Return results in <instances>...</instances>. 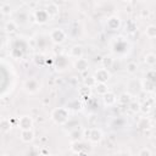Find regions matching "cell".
<instances>
[{"mask_svg": "<svg viewBox=\"0 0 156 156\" xmlns=\"http://www.w3.org/2000/svg\"><path fill=\"white\" fill-rule=\"evenodd\" d=\"M129 110L132 111V112H139V106H140V104L139 102H136V101H130L129 102Z\"/></svg>", "mask_w": 156, "mask_h": 156, "instance_id": "cell-30", "label": "cell"}, {"mask_svg": "<svg viewBox=\"0 0 156 156\" xmlns=\"http://www.w3.org/2000/svg\"><path fill=\"white\" fill-rule=\"evenodd\" d=\"M95 84H96V80H95L94 77H87V78H84V85L87 88H94Z\"/></svg>", "mask_w": 156, "mask_h": 156, "instance_id": "cell-26", "label": "cell"}, {"mask_svg": "<svg viewBox=\"0 0 156 156\" xmlns=\"http://www.w3.org/2000/svg\"><path fill=\"white\" fill-rule=\"evenodd\" d=\"M74 67H76V69H77L78 72H85V71H88V68H89V62H88V60L80 57V58H77V60H76Z\"/></svg>", "mask_w": 156, "mask_h": 156, "instance_id": "cell-11", "label": "cell"}, {"mask_svg": "<svg viewBox=\"0 0 156 156\" xmlns=\"http://www.w3.org/2000/svg\"><path fill=\"white\" fill-rule=\"evenodd\" d=\"M0 10H1V12H2L4 15H10V13L12 12V7H11V5L7 4V2L2 4L1 7H0Z\"/></svg>", "mask_w": 156, "mask_h": 156, "instance_id": "cell-27", "label": "cell"}, {"mask_svg": "<svg viewBox=\"0 0 156 156\" xmlns=\"http://www.w3.org/2000/svg\"><path fill=\"white\" fill-rule=\"evenodd\" d=\"M45 11L49 16V18H55L56 16H58L60 13V7L56 2H49L45 7Z\"/></svg>", "mask_w": 156, "mask_h": 156, "instance_id": "cell-7", "label": "cell"}, {"mask_svg": "<svg viewBox=\"0 0 156 156\" xmlns=\"http://www.w3.org/2000/svg\"><path fill=\"white\" fill-rule=\"evenodd\" d=\"M11 122L7 118H2L0 119V132L2 133H9L11 130Z\"/></svg>", "mask_w": 156, "mask_h": 156, "instance_id": "cell-19", "label": "cell"}, {"mask_svg": "<svg viewBox=\"0 0 156 156\" xmlns=\"http://www.w3.org/2000/svg\"><path fill=\"white\" fill-rule=\"evenodd\" d=\"M140 16L143 18H147L150 16V11L147 9H143V10H140Z\"/></svg>", "mask_w": 156, "mask_h": 156, "instance_id": "cell-33", "label": "cell"}, {"mask_svg": "<svg viewBox=\"0 0 156 156\" xmlns=\"http://www.w3.org/2000/svg\"><path fill=\"white\" fill-rule=\"evenodd\" d=\"M150 111H151V104H149V102H144V104H140V106H139V112H141V113H144V115H147V113H150Z\"/></svg>", "mask_w": 156, "mask_h": 156, "instance_id": "cell-24", "label": "cell"}, {"mask_svg": "<svg viewBox=\"0 0 156 156\" xmlns=\"http://www.w3.org/2000/svg\"><path fill=\"white\" fill-rule=\"evenodd\" d=\"M71 150H72L73 152L80 154V152L83 151V144L79 143V141H73V143H72V146H71Z\"/></svg>", "mask_w": 156, "mask_h": 156, "instance_id": "cell-25", "label": "cell"}, {"mask_svg": "<svg viewBox=\"0 0 156 156\" xmlns=\"http://www.w3.org/2000/svg\"><path fill=\"white\" fill-rule=\"evenodd\" d=\"M155 77H156V72H155V69H150V71H147V72H146L145 79L155 83Z\"/></svg>", "mask_w": 156, "mask_h": 156, "instance_id": "cell-28", "label": "cell"}, {"mask_svg": "<svg viewBox=\"0 0 156 156\" xmlns=\"http://www.w3.org/2000/svg\"><path fill=\"white\" fill-rule=\"evenodd\" d=\"M113 61H115V58H113L112 56H110V55L102 57V60H101L102 66H104V68H106V69H110V68L113 67Z\"/></svg>", "mask_w": 156, "mask_h": 156, "instance_id": "cell-21", "label": "cell"}, {"mask_svg": "<svg viewBox=\"0 0 156 156\" xmlns=\"http://www.w3.org/2000/svg\"><path fill=\"white\" fill-rule=\"evenodd\" d=\"M18 127L21 130H29L33 127V119L30 116H22L18 119Z\"/></svg>", "mask_w": 156, "mask_h": 156, "instance_id": "cell-6", "label": "cell"}, {"mask_svg": "<svg viewBox=\"0 0 156 156\" xmlns=\"http://www.w3.org/2000/svg\"><path fill=\"white\" fill-rule=\"evenodd\" d=\"M126 69H127V72H128L129 74H134V73H136V71H138V63L134 62V61H130V62L127 63Z\"/></svg>", "mask_w": 156, "mask_h": 156, "instance_id": "cell-23", "label": "cell"}, {"mask_svg": "<svg viewBox=\"0 0 156 156\" xmlns=\"http://www.w3.org/2000/svg\"><path fill=\"white\" fill-rule=\"evenodd\" d=\"M0 46H1V39H0Z\"/></svg>", "mask_w": 156, "mask_h": 156, "instance_id": "cell-39", "label": "cell"}, {"mask_svg": "<svg viewBox=\"0 0 156 156\" xmlns=\"http://www.w3.org/2000/svg\"><path fill=\"white\" fill-rule=\"evenodd\" d=\"M80 135H82V133H80L78 129H76V130H73V132L71 133V138H72L73 141H78L79 138H80Z\"/></svg>", "mask_w": 156, "mask_h": 156, "instance_id": "cell-32", "label": "cell"}, {"mask_svg": "<svg viewBox=\"0 0 156 156\" xmlns=\"http://www.w3.org/2000/svg\"><path fill=\"white\" fill-rule=\"evenodd\" d=\"M50 39H51V41L54 43V44H56V45H60V44H62L65 40H66V38H67V34H66V32L63 30V29H61V28H52L51 30H50Z\"/></svg>", "mask_w": 156, "mask_h": 156, "instance_id": "cell-2", "label": "cell"}, {"mask_svg": "<svg viewBox=\"0 0 156 156\" xmlns=\"http://www.w3.org/2000/svg\"><path fill=\"white\" fill-rule=\"evenodd\" d=\"M20 136H21V140L23 143H30L34 139V133H33L32 129H29V130H21Z\"/></svg>", "mask_w": 156, "mask_h": 156, "instance_id": "cell-14", "label": "cell"}, {"mask_svg": "<svg viewBox=\"0 0 156 156\" xmlns=\"http://www.w3.org/2000/svg\"><path fill=\"white\" fill-rule=\"evenodd\" d=\"M80 95H85V96H89V88L82 89V90H80Z\"/></svg>", "mask_w": 156, "mask_h": 156, "instance_id": "cell-34", "label": "cell"}, {"mask_svg": "<svg viewBox=\"0 0 156 156\" xmlns=\"http://www.w3.org/2000/svg\"><path fill=\"white\" fill-rule=\"evenodd\" d=\"M41 154H44V155H48V150H46V149H43V150H41Z\"/></svg>", "mask_w": 156, "mask_h": 156, "instance_id": "cell-37", "label": "cell"}, {"mask_svg": "<svg viewBox=\"0 0 156 156\" xmlns=\"http://www.w3.org/2000/svg\"><path fill=\"white\" fill-rule=\"evenodd\" d=\"M102 101H104L105 106H113L116 104V101H117V98H116L115 93L108 90L105 95H102Z\"/></svg>", "mask_w": 156, "mask_h": 156, "instance_id": "cell-10", "label": "cell"}, {"mask_svg": "<svg viewBox=\"0 0 156 156\" xmlns=\"http://www.w3.org/2000/svg\"><path fill=\"white\" fill-rule=\"evenodd\" d=\"M136 126L139 129H143V130H147L151 128L152 123H151V119L149 117H140L136 122Z\"/></svg>", "mask_w": 156, "mask_h": 156, "instance_id": "cell-12", "label": "cell"}, {"mask_svg": "<svg viewBox=\"0 0 156 156\" xmlns=\"http://www.w3.org/2000/svg\"><path fill=\"white\" fill-rule=\"evenodd\" d=\"M1 156H7V155H1Z\"/></svg>", "mask_w": 156, "mask_h": 156, "instance_id": "cell-40", "label": "cell"}, {"mask_svg": "<svg viewBox=\"0 0 156 156\" xmlns=\"http://www.w3.org/2000/svg\"><path fill=\"white\" fill-rule=\"evenodd\" d=\"M89 134H90V128H85V129L83 130V135H84L85 138H89Z\"/></svg>", "mask_w": 156, "mask_h": 156, "instance_id": "cell-35", "label": "cell"}, {"mask_svg": "<svg viewBox=\"0 0 156 156\" xmlns=\"http://www.w3.org/2000/svg\"><path fill=\"white\" fill-rule=\"evenodd\" d=\"M71 156H82V154H78V152H72Z\"/></svg>", "mask_w": 156, "mask_h": 156, "instance_id": "cell-36", "label": "cell"}, {"mask_svg": "<svg viewBox=\"0 0 156 156\" xmlns=\"http://www.w3.org/2000/svg\"><path fill=\"white\" fill-rule=\"evenodd\" d=\"M91 143H100L101 139H102V132L99 129V128H90V134H89V138H88Z\"/></svg>", "mask_w": 156, "mask_h": 156, "instance_id": "cell-9", "label": "cell"}, {"mask_svg": "<svg viewBox=\"0 0 156 156\" xmlns=\"http://www.w3.org/2000/svg\"><path fill=\"white\" fill-rule=\"evenodd\" d=\"M145 34H146V37H147L149 39L156 38V26H154V24L147 26L146 29H145Z\"/></svg>", "mask_w": 156, "mask_h": 156, "instance_id": "cell-22", "label": "cell"}, {"mask_svg": "<svg viewBox=\"0 0 156 156\" xmlns=\"http://www.w3.org/2000/svg\"><path fill=\"white\" fill-rule=\"evenodd\" d=\"M24 89L29 94H35L39 90V83H38V80L37 79H33V78L27 79L24 82Z\"/></svg>", "mask_w": 156, "mask_h": 156, "instance_id": "cell-5", "label": "cell"}, {"mask_svg": "<svg viewBox=\"0 0 156 156\" xmlns=\"http://www.w3.org/2000/svg\"><path fill=\"white\" fill-rule=\"evenodd\" d=\"M4 29H5V32H6L7 34H13V33H16V30H17V23H16L15 21H7V22L5 23Z\"/></svg>", "mask_w": 156, "mask_h": 156, "instance_id": "cell-17", "label": "cell"}, {"mask_svg": "<svg viewBox=\"0 0 156 156\" xmlns=\"http://www.w3.org/2000/svg\"><path fill=\"white\" fill-rule=\"evenodd\" d=\"M32 20L35 21V22L39 23V24H43V23H45V22L49 20V16H48L45 9H44V10H43V9H37V10L34 11V13L32 15Z\"/></svg>", "mask_w": 156, "mask_h": 156, "instance_id": "cell-4", "label": "cell"}, {"mask_svg": "<svg viewBox=\"0 0 156 156\" xmlns=\"http://www.w3.org/2000/svg\"><path fill=\"white\" fill-rule=\"evenodd\" d=\"M117 101L121 104V105H129L130 101H133V96L130 93H122L118 98H117Z\"/></svg>", "mask_w": 156, "mask_h": 156, "instance_id": "cell-13", "label": "cell"}, {"mask_svg": "<svg viewBox=\"0 0 156 156\" xmlns=\"http://www.w3.org/2000/svg\"><path fill=\"white\" fill-rule=\"evenodd\" d=\"M51 118L57 124H66L69 118V112L66 107H56L51 111Z\"/></svg>", "mask_w": 156, "mask_h": 156, "instance_id": "cell-1", "label": "cell"}, {"mask_svg": "<svg viewBox=\"0 0 156 156\" xmlns=\"http://www.w3.org/2000/svg\"><path fill=\"white\" fill-rule=\"evenodd\" d=\"M138 156H152V154H151L150 149L143 147V149H140V151L138 152Z\"/></svg>", "mask_w": 156, "mask_h": 156, "instance_id": "cell-31", "label": "cell"}, {"mask_svg": "<svg viewBox=\"0 0 156 156\" xmlns=\"http://www.w3.org/2000/svg\"><path fill=\"white\" fill-rule=\"evenodd\" d=\"M96 80V83H106L111 78V73L106 68H99L95 71V74L93 76Z\"/></svg>", "mask_w": 156, "mask_h": 156, "instance_id": "cell-3", "label": "cell"}, {"mask_svg": "<svg viewBox=\"0 0 156 156\" xmlns=\"http://www.w3.org/2000/svg\"><path fill=\"white\" fill-rule=\"evenodd\" d=\"M106 26L110 30H117L119 27H121V20L118 16H111L107 18V22H106Z\"/></svg>", "mask_w": 156, "mask_h": 156, "instance_id": "cell-8", "label": "cell"}, {"mask_svg": "<svg viewBox=\"0 0 156 156\" xmlns=\"http://www.w3.org/2000/svg\"><path fill=\"white\" fill-rule=\"evenodd\" d=\"M140 88H141L145 93H152V91L155 90V83L144 79V80L140 83Z\"/></svg>", "mask_w": 156, "mask_h": 156, "instance_id": "cell-16", "label": "cell"}, {"mask_svg": "<svg viewBox=\"0 0 156 156\" xmlns=\"http://www.w3.org/2000/svg\"><path fill=\"white\" fill-rule=\"evenodd\" d=\"M94 89H95L96 94H99V95H105L108 91V87L106 83H96Z\"/></svg>", "mask_w": 156, "mask_h": 156, "instance_id": "cell-18", "label": "cell"}, {"mask_svg": "<svg viewBox=\"0 0 156 156\" xmlns=\"http://www.w3.org/2000/svg\"><path fill=\"white\" fill-rule=\"evenodd\" d=\"M30 44H32V46H34V44H35V41H34V40L32 39V40H30Z\"/></svg>", "mask_w": 156, "mask_h": 156, "instance_id": "cell-38", "label": "cell"}, {"mask_svg": "<svg viewBox=\"0 0 156 156\" xmlns=\"http://www.w3.org/2000/svg\"><path fill=\"white\" fill-rule=\"evenodd\" d=\"M34 62H35L37 66H44L45 58H44L43 55H35V56H34Z\"/></svg>", "mask_w": 156, "mask_h": 156, "instance_id": "cell-29", "label": "cell"}, {"mask_svg": "<svg viewBox=\"0 0 156 156\" xmlns=\"http://www.w3.org/2000/svg\"><path fill=\"white\" fill-rule=\"evenodd\" d=\"M144 62H145L147 66H150V67L155 66V63H156V55H155L154 52L146 54L145 57H144Z\"/></svg>", "mask_w": 156, "mask_h": 156, "instance_id": "cell-20", "label": "cell"}, {"mask_svg": "<svg viewBox=\"0 0 156 156\" xmlns=\"http://www.w3.org/2000/svg\"><path fill=\"white\" fill-rule=\"evenodd\" d=\"M69 55L72 57H76V58H80L83 57V46L80 45H73L69 50Z\"/></svg>", "mask_w": 156, "mask_h": 156, "instance_id": "cell-15", "label": "cell"}]
</instances>
